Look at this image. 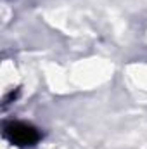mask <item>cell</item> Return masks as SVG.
<instances>
[{
    "mask_svg": "<svg viewBox=\"0 0 147 149\" xmlns=\"http://www.w3.org/2000/svg\"><path fill=\"white\" fill-rule=\"evenodd\" d=\"M5 137L19 146V148H26V146H35L38 141H40V134L38 130L30 125V123H24V121H10L5 125Z\"/></svg>",
    "mask_w": 147,
    "mask_h": 149,
    "instance_id": "cell-1",
    "label": "cell"
}]
</instances>
